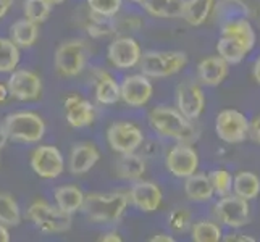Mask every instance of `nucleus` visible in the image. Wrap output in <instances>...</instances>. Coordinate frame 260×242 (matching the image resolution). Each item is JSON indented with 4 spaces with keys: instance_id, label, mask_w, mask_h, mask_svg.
Returning <instances> with one entry per match:
<instances>
[{
    "instance_id": "38",
    "label": "nucleus",
    "mask_w": 260,
    "mask_h": 242,
    "mask_svg": "<svg viewBox=\"0 0 260 242\" xmlns=\"http://www.w3.org/2000/svg\"><path fill=\"white\" fill-rule=\"evenodd\" d=\"M168 223H170V226H172L173 231L184 232L187 228L191 226V213L186 209H176L170 213Z\"/></svg>"
},
{
    "instance_id": "40",
    "label": "nucleus",
    "mask_w": 260,
    "mask_h": 242,
    "mask_svg": "<svg viewBox=\"0 0 260 242\" xmlns=\"http://www.w3.org/2000/svg\"><path fill=\"white\" fill-rule=\"evenodd\" d=\"M249 134L252 136L255 142L260 144V116H257V118L249 124Z\"/></svg>"
},
{
    "instance_id": "15",
    "label": "nucleus",
    "mask_w": 260,
    "mask_h": 242,
    "mask_svg": "<svg viewBox=\"0 0 260 242\" xmlns=\"http://www.w3.org/2000/svg\"><path fill=\"white\" fill-rule=\"evenodd\" d=\"M176 105L187 120H197L204 112L205 95L199 84L183 83L176 89Z\"/></svg>"
},
{
    "instance_id": "27",
    "label": "nucleus",
    "mask_w": 260,
    "mask_h": 242,
    "mask_svg": "<svg viewBox=\"0 0 260 242\" xmlns=\"http://www.w3.org/2000/svg\"><path fill=\"white\" fill-rule=\"evenodd\" d=\"M213 2L215 0H184L181 18L191 26H201L209 18Z\"/></svg>"
},
{
    "instance_id": "42",
    "label": "nucleus",
    "mask_w": 260,
    "mask_h": 242,
    "mask_svg": "<svg viewBox=\"0 0 260 242\" xmlns=\"http://www.w3.org/2000/svg\"><path fill=\"white\" fill-rule=\"evenodd\" d=\"M15 0H0V20L5 18V15L10 12V8L13 7Z\"/></svg>"
},
{
    "instance_id": "35",
    "label": "nucleus",
    "mask_w": 260,
    "mask_h": 242,
    "mask_svg": "<svg viewBox=\"0 0 260 242\" xmlns=\"http://www.w3.org/2000/svg\"><path fill=\"white\" fill-rule=\"evenodd\" d=\"M220 239V226L212 221H199L192 226V240L196 242H218Z\"/></svg>"
},
{
    "instance_id": "9",
    "label": "nucleus",
    "mask_w": 260,
    "mask_h": 242,
    "mask_svg": "<svg viewBox=\"0 0 260 242\" xmlns=\"http://www.w3.org/2000/svg\"><path fill=\"white\" fill-rule=\"evenodd\" d=\"M63 155L53 146H39L31 155L32 171L42 179H55L63 173Z\"/></svg>"
},
{
    "instance_id": "46",
    "label": "nucleus",
    "mask_w": 260,
    "mask_h": 242,
    "mask_svg": "<svg viewBox=\"0 0 260 242\" xmlns=\"http://www.w3.org/2000/svg\"><path fill=\"white\" fill-rule=\"evenodd\" d=\"M7 141H8V137H7V132H5V129H4L2 124H0V150L4 149V146L7 144Z\"/></svg>"
},
{
    "instance_id": "12",
    "label": "nucleus",
    "mask_w": 260,
    "mask_h": 242,
    "mask_svg": "<svg viewBox=\"0 0 260 242\" xmlns=\"http://www.w3.org/2000/svg\"><path fill=\"white\" fill-rule=\"evenodd\" d=\"M167 168L168 171L176 178H187L197 171L199 166V157L197 152L189 144L175 146L167 155Z\"/></svg>"
},
{
    "instance_id": "13",
    "label": "nucleus",
    "mask_w": 260,
    "mask_h": 242,
    "mask_svg": "<svg viewBox=\"0 0 260 242\" xmlns=\"http://www.w3.org/2000/svg\"><path fill=\"white\" fill-rule=\"evenodd\" d=\"M141 47L133 38H118L115 39L107 50L109 61L118 70L134 68L141 60Z\"/></svg>"
},
{
    "instance_id": "47",
    "label": "nucleus",
    "mask_w": 260,
    "mask_h": 242,
    "mask_svg": "<svg viewBox=\"0 0 260 242\" xmlns=\"http://www.w3.org/2000/svg\"><path fill=\"white\" fill-rule=\"evenodd\" d=\"M8 95H10V94H8V87L5 84H0V103L5 102Z\"/></svg>"
},
{
    "instance_id": "16",
    "label": "nucleus",
    "mask_w": 260,
    "mask_h": 242,
    "mask_svg": "<svg viewBox=\"0 0 260 242\" xmlns=\"http://www.w3.org/2000/svg\"><path fill=\"white\" fill-rule=\"evenodd\" d=\"M128 199L138 210L144 213H152L162 203V191L155 183L138 181L129 189Z\"/></svg>"
},
{
    "instance_id": "10",
    "label": "nucleus",
    "mask_w": 260,
    "mask_h": 242,
    "mask_svg": "<svg viewBox=\"0 0 260 242\" xmlns=\"http://www.w3.org/2000/svg\"><path fill=\"white\" fill-rule=\"evenodd\" d=\"M8 94L16 100L28 102L36 100L41 97L42 92V81L41 78L29 70H13L10 79L7 83Z\"/></svg>"
},
{
    "instance_id": "20",
    "label": "nucleus",
    "mask_w": 260,
    "mask_h": 242,
    "mask_svg": "<svg viewBox=\"0 0 260 242\" xmlns=\"http://www.w3.org/2000/svg\"><path fill=\"white\" fill-rule=\"evenodd\" d=\"M247 16L249 8L243 0H220L215 7V21L220 28L239 20H247Z\"/></svg>"
},
{
    "instance_id": "39",
    "label": "nucleus",
    "mask_w": 260,
    "mask_h": 242,
    "mask_svg": "<svg viewBox=\"0 0 260 242\" xmlns=\"http://www.w3.org/2000/svg\"><path fill=\"white\" fill-rule=\"evenodd\" d=\"M142 21L136 16H129L126 18L124 21H120V23H115V28L116 31H138L141 28Z\"/></svg>"
},
{
    "instance_id": "19",
    "label": "nucleus",
    "mask_w": 260,
    "mask_h": 242,
    "mask_svg": "<svg viewBox=\"0 0 260 242\" xmlns=\"http://www.w3.org/2000/svg\"><path fill=\"white\" fill-rule=\"evenodd\" d=\"M101 158V154L92 144L75 146L70 154V171L73 175H86Z\"/></svg>"
},
{
    "instance_id": "28",
    "label": "nucleus",
    "mask_w": 260,
    "mask_h": 242,
    "mask_svg": "<svg viewBox=\"0 0 260 242\" xmlns=\"http://www.w3.org/2000/svg\"><path fill=\"white\" fill-rule=\"evenodd\" d=\"M115 168L116 175L123 179H139L146 173V161L141 155L129 152V154H121Z\"/></svg>"
},
{
    "instance_id": "7",
    "label": "nucleus",
    "mask_w": 260,
    "mask_h": 242,
    "mask_svg": "<svg viewBox=\"0 0 260 242\" xmlns=\"http://www.w3.org/2000/svg\"><path fill=\"white\" fill-rule=\"evenodd\" d=\"M217 136L228 144H239L249 136V121L238 110H223L215 121Z\"/></svg>"
},
{
    "instance_id": "6",
    "label": "nucleus",
    "mask_w": 260,
    "mask_h": 242,
    "mask_svg": "<svg viewBox=\"0 0 260 242\" xmlns=\"http://www.w3.org/2000/svg\"><path fill=\"white\" fill-rule=\"evenodd\" d=\"M86 65V46L83 41L63 42L55 52V68L65 78H75L84 70Z\"/></svg>"
},
{
    "instance_id": "43",
    "label": "nucleus",
    "mask_w": 260,
    "mask_h": 242,
    "mask_svg": "<svg viewBox=\"0 0 260 242\" xmlns=\"http://www.w3.org/2000/svg\"><path fill=\"white\" fill-rule=\"evenodd\" d=\"M99 240H102V242H120L121 237H120L118 232H105V234H102V237Z\"/></svg>"
},
{
    "instance_id": "49",
    "label": "nucleus",
    "mask_w": 260,
    "mask_h": 242,
    "mask_svg": "<svg viewBox=\"0 0 260 242\" xmlns=\"http://www.w3.org/2000/svg\"><path fill=\"white\" fill-rule=\"evenodd\" d=\"M47 2H49L50 5H60V4H63L65 0H47Z\"/></svg>"
},
{
    "instance_id": "48",
    "label": "nucleus",
    "mask_w": 260,
    "mask_h": 242,
    "mask_svg": "<svg viewBox=\"0 0 260 242\" xmlns=\"http://www.w3.org/2000/svg\"><path fill=\"white\" fill-rule=\"evenodd\" d=\"M254 78L255 81L260 84V58H257L255 65H254Z\"/></svg>"
},
{
    "instance_id": "14",
    "label": "nucleus",
    "mask_w": 260,
    "mask_h": 242,
    "mask_svg": "<svg viewBox=\"0 0 260 242\" xmlns=\"http://www.w3.org/2000/svg\"><path fill=\"white\" fill-rule=\"evenodd\" d=\"M154 86L144 75H133L124 78L120 86V98L129 107H144L152 97Z\"/></svg>"
},
{
    "instance_id": "34",
    "label": "nucleus",
    "mask_w": 260,
    "mask_h": 242,
    "mask_svg": "<svg viewBox=\"0 0 260 242\" xmlns=\"http://www.w3.org/2000/svg\"><path fill=\"white\" fill-rule=\"evenodd\" d=\"M23 12L26 20H29L36 24H41L50 16L52 5L47 0H24Z\"/></svg>"
},
{
    "instance_id": "21",
    "label": "nucleus",
    "mask_w": 260,
    "mask_h": 242,
    "mask_svg": "<svg viewBox=\"0 0 260 242\" xmlns=\"http://www.w3.org/2000/svg\"><path fill=\"white\" fill-rule=\"evenodd\" d=\"M217 52L228 65H236L244 60L250 49L235 36H221L217 44Z\"/></svg>"
},
{
    "instance_id": "11",
    "label": "nucleus",
    "mask_w": 260,
    "mask_h": 242,
    "mask_svg": "<svg viewBox=\"0 0 260 242\" xmlns=\"http://www.w3.org/2000/svg\"><path fill=\"white\" fill-rule=\"evenodd\" d=\"M215 213L223 225L241 228L249 221V203L239 195H223L215 205Z\"/></svg>"
},
{
    "instance_id": "8",
    "label": "nucleus",
    "mask_w": 260,
    "mask_h": 242,
    "mask_svg": "<svg viewBox=\"0 0 260 242\" xmlns=\"http://www.w3.org/2000/svg\"><path fill=\"white\" fill-rule=\"evenodd\" d=\"M107 141L113 152L118 154H129L134 152L144 141V134L136 126V124L128 121H118L113 123L107 129Z\"/></svg>"
},
{
    "instance_id": "23",
    "label": "nucleus",
    "mask_w": 260,
    "mask_h": 242,
    "mask_svg": "<svg viewBox=\"0 0 260 242\" xmlns=\"http://www.w3.org/2000/svg\"><path fill=\"white\" fill-rule=\"evenodd\" d=\"M55 203L60 210L73 215L83 209L84 194L76 186H61L55 191Z\"/></svg>"
},
{
    "instance_id": "29",
    "label": "nucleus",
    "mask_w": 260,
    "mask_h": 242,
    "mask_svg": "<svg viewBox=\"0 0 260 242\" xmlns=\"http://www.w3.org/2000/svg\"><path fill=\"white\" fill-rule=\"evenodd\" d=\"M233 189H235L236 195L243 197L246 200H252L260 194V179L254 173L241 171L235 176Z\"/></svg>"
},
{
    "instance_id": "18",
    "label": "nucleus",
    "mask_w": 260,
    "mask_h": 242,
    "mask_svg": "<svg viewBox=\"0 0 260 242\" xmlns=\"http://www.w3.org/2000/svg\"><path fill=\"white\" fill-rule=\"evenodd\" d=\"M197 76L202 84L218 86L228 76V63L220 55L202 60L197 66Z\"/></svg>"
},
{
    "instance_id": "17",
    "label": "nucleus",
    "mask_w": 260,
    "mask_h": 242,
    "mask_svg": "<svg viewBox=\"0 0 260 242\" xmlns=\"http://www.w3.org/2000/svg\"><path fill=\"white\" fill-rule=\"evenodd\" d=\"M63 110H65V118L68 124L73 128L89 126V124H92L94 116H95L94 105L78 94H71L65 98Z\"/></svg>"
},
{
    "instance_id": "32",
    "label": "nucleus",
    "mask_w": 260,
    "mask_h": 242,
    "mask_svg": "<svg viewBox=\"0 0 260 242\" xmlns=\"http://www.w3.org/2000/svg\"><path fill=\"white\" fill-rule=\"evenodd\" d=\"M86 29H87L89 36H91V38H95V39L107 38V36H110L112 32L116 31L115 23H113L112 18L95 15L91 10H89V15H87Z\"/></svg>"
},
{
    "instance_id": "3",
    "label": "nucleus",
    "mask_w": 260,
    "mask_h": 242,
    "mask_svg": "<svg viewBox=\"0 0 260 242\" xmlns=\"http://www.w3.org/2000/svg\"><path fill=\"white\" fill-rule=\"evenodd\" d=\"M2 126L7 137L20 144H36L46 134V123L34 112H16L5 116Z\"/></svg>"
},
{
    "instance_id": "24",
    "label": "nucleus",
    "mask_w": 260,
    "mask_h": 242,
    "mask_svg": "<svg viewBox=\"0 0 260 242\" xmlns=\"http://www.w3.org/2000/svg\"><path fill=\"white\" fill-rule=\"evenodd\" d=\"M184 192L191 200H196V202L210 200L213 195L210 178L205 175H199V173L187 176L184 183Z\"/></svg>"
},
{
    "instance_id": "31",
    "label": "nucleus",
    "mask_w": 260,
    "mask_h": 242,
    "mask_svg": "<svg viewBox=\"0 0 260 242\" xmlns=\"http://www.w3.org/2000/svg\"><path fill=\"white\" fill-rule=\"evenodd\" d=\"M221 36H235V38L243 41L250 50L255 44V32L249 20H239L231 24L221 26Z\"/></svg>"
},
{
    "instance_id": "37",
    "label": "nucleus",
    "mask_w": 260,
    "mask_h": 242,
    "mask_svg": "<svg viewBox=\"0 0 260 242\" xmlns=\"http://www.w3.org/2000/svg\"><path fill=\"white\" fill-rule=\"evenodd\" d=\"M209 178L213 187V192H217L220 197L230 194L233 187V178L226 169H217V171H213Z\"/></svg>"
},
{
    "instance_id": "26",
    "label": "nucleus",
    "mask_w": 260,
    "mask_h": 242,
    "mask_svg": "<svg viewBox=\"0 0 260 242\" xmlns=\"http://www.w3.org/2000/svg\"><path fill=\"white\" fill-rule=\"evenodd\" d=\"M39 38V24H36L29 20H20L12 24L10 28V39L18 47H32Z\"/></svg>"
},
{
    "instance_id": "36",
    "label": "nucleus",
    "mask_w": 260,
    "mask_h": 242,
    "mask_svg": "<svg viewBox=\"0 0 260 242\" xmlns=\"http://www.w3.org/2000/svg\"><path fill=\"white\" fill-rule=\"evenodd\" d=\"M87 8L95 15L113 18L121 8V0H86Z\"/></svg>"
},
{
    "instance_id": "51",
    "label": "nucleus",
    "mask_w": 260,
    "mask_h": 242,
    "mask_svg": "<svg viewBox=\"0 0 260 242\" xmlns=\"http://www.w3.org/2000/svg\"><path fill=\"white\" fill-rule=\"evenodd\" d=\"M257 18L260 20V7H258V10H257Z\"/></svg>"
},
{
    "instance_id": "2",
    "label": "nucleus",
    "mask_w": 260,
    "mask_h": 242,
    "mask_svg": "<svg viewBox=\"0 0 260 242\" xmlns=\"http://www.w3.org/2000/svg\"><path fill=\"white\" fill-rule=\"evenodd\" d=\"M128 194L110 192V194H89L84 195L83 212L94 223L113 225L118 221L128 207Z\"/></svg>"
},
{
    "instance_id": "30",
    "label": "nucleus",
    "mask_w": 260,
    "mask_h": 242,
    "mask_svg": "<svg viewBox=\"0 0 260 242\" xmlns=\"http://www.w3.org/2000/svg\"><path fill=\"white\" fill-rule=\"evenodd\" d=\"M20 63V49L12 39L0 38V73H12Z\"/></svg>"
},
{
    "instance_id": "41",
    "label": "nucleus",
    "mask_w": 260,
    "mask_h": 242,
    "mask_svg": "<svg viewBox=\"0 0 260 242\" xmlns=\"http://www.w3.org/2000/svg\"><path fill=\"white\" fill-rule=\"evenodd\" d=\"M225 240H228V242H254L255 239L250 236H246V234H230L225 237Z\"/></svg>"
},
{
    "instance_id": "33",
    "label": "nucleus",
    "mask_w": 260,
    "mask_h": 242,
    "mask_svg": "<svg viewBox=\"0 0 260 242\" xmlns=\"http://www.w3.org/2000/svg\"><path fill=\"white\" fill-rule=\"evenodd\" d=\"M0 223L5 226H18L21 223V212L10 194H0Z\"/></svg>"
},
{
    "instance_id": "50",
    "label": "nucleus",
    "mask_w": 260,
    "mask_h": 242,
    "mask_svg": "<svg viewBox=\"0 0 260 242\" xmlns=\"http://www.w3.org/2000/svg\"><path fill=\"white\" fill-rule=\"evenodd\" d=\"M131 2H134V4H141L142 0H131Z\"/></svg>"
},
{
    "instance_id": "45",
    "label": "nucleus",
    "mask_w": 260,
    "mask_h": 242,
    "mask_svg": "<svg viewBox=\"0 0 260 242\" xmlns=\"http://www.w3.org/2000/svg\"><path fill=\"white\" fill-rule=\"evenodd\" d=\"M10 240V232H8L7 226L0 223V242H8Z\"/></svg>"
},
{
    "instance_id": "22",
    "label": "nucleus",
    "mask_w": 260,
    "mask_h": 242,
    "mask_svg": "<svg viewBox=\"0 0 260 242\" xmlns=\"http://www.w3.org/2000/svg\"><path fill=\"white\" fill-rule=\"evenodd\" d=\"M95 98L102 105H113L120 100V86L107 71H97Z\"/></svg>"
},
{
    "instance_id": "4",
    "label": "nucleus",
    "mask_w": 260,
    "mask_h": 242,
    "mask_svg": "<svg viewBox=\"0 0 260 242\" xmlns=\"http://www.w3.org/2000/svg\"><path fill=\"white\" fill-rule=\"evenodd\" d=\"M187 63L184 52H147L141 55L139 68L147 78H168L179 73Z\"/></svg>"
},
{
    "instance_id": "1",
    "label": "nucleus",
    "mask_w": 260,
    "mask_h": 242,
    "mask_svg": "<svg viewBox=\"0 0 260 242\" xmlns=\"http://www.w3.org/2000/svg\"><path fill=\"white\" fill-rule=\"evenodd\" d=\"M150 126L154 128L160 136L175 139L181 144H192L199 137V131L192 124L191 120L175 109L170 107H157L149 113Z\"/></svg>"
},
{
    "instance_id": "25",
    "label": "nucleus",
    "mask_w": 260,
    "mask_h": 242,
    "mask_svg": "<svg viewBox=\"0 0 260 242\" xmlns=\"http://www.w3.org/2000/svg\"><path fill=\"white\" fill-rule=\"evenodd\" d=\"M144 10L157 18H181L184 0H142Z\"/></svg>"
},
{
    "instance_id": "44",
    "label": "nucleus",
    "mask_w": 260,
    "mask_h": 242,
    "mask_svg": "<svg viewBox=\"0 0 260 242\" xmlns=\"http://www.w3.org/2000/svg\"><path fill=\"white\" fill-rule=\"evenodd\" d=\"M175 239L168 234H155L154 237H150V242H173Z\"/></svg>"
},
{
    "instance_id": "5",
    "label": "nucleus",
    "mask_w": 260,
    "mask_h": 242,
    "mask_svg": "<svg viewBox=\"0 0 260 242\" xmlns=\"http://www.w3.org/2000/svg\"><path fill=\"white\" fill-rule=\"evenodd\" d=\"M28 218L36 228L49 234H60L71 228V215L44 200H38L31 205L28 209Z\"/></svg>"
}]
</instances>
